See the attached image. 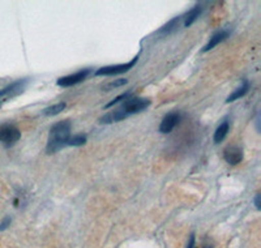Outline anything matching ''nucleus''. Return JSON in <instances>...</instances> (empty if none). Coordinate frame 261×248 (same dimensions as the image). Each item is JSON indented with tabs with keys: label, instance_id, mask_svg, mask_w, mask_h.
<instances>
[{
	"label": "nucleus",
	"instance_id": "obj_1",
	"mask_svg": "<svg viewBox=\"0 0 261 248\" xmlns=\"http://www.w3.org/2000/svg\"><path fill=\"white\" fill-rule=\"evenodd\" d=\"M69 137H71V121L63 120L54 124L50 130V135H48L46 153L54 154L64 148Z\"/></svg>",
	"mask_w": 261,
	"mask_h": 248
},
{
	"label": "nucleus",
	"instance_id": "obj_2",
	"mask_svg": "<svg viewBox=\"0 0 261 248\" xmlns=\"http://www.w3.org/2000/svg\"><path fill=\"white\" fill-rule=\"evenodd\" d=\"M139 56H135L130 62L124 63V64H116V65H107V67H102L95 72V76H115V75L124 73V72L129 71L132 67L137 63Z\"/></svg>",
	"mask_w": 261,
	"mask_h": 248
},
{
	"label": "nucleus",
	"instance_id": "obj_3",
	"mask_svg": "<svg viewBox=\"0 0 261 248\" xmlns=\"http://www.w3.org/2000/svg\"><path fill=\"white\" fill-rule=\"evenodd\" d=\"M21 137V132L13 124H3L0 126V142L6 145H12L17 142Z\"/></svg>",
	"mask_w": 261,
	"mask_h": 248
},
{
	"label": "nucleus",
	"instance_id": "obj_4",
	"mask_svg": "<svg viewBox=\"0 0 261 248\" xmlns=\"http://www.w3.org/2000/svg\"><path fill=\"white\" fill-rule=\"evenodd\" d=\"M150 105V101L145 100V98H128L127 101H124L122 105V109L125 114L128 115H132V114H136V112H141L143 110H145L146 107Z\"/></svg>",
	"mask_w": 261,
	"mask_h": 248
},
{
	"label": "nucleus",
	"instance_id": "obj_5",
	"mask_svg": "<svg viewBox=\"0 0 261 248\" xmlns=\"http://www.w3.org/2000/svg\"><path fill=\"white\" fill-rule=\"evenodd\" d=\"M92 69H81V71L76 72L73 75H68V76H64V77H60L58 79L57 84L62 88H68V86H73V85H77L80 84L81 81H84L86 77L89 76Z\"/></svg>",
	"mask_w": 261,
	"mask_h": 248
},
{
	"label": "nucleus",
	"instance_id": "obj_6",
	"mask_svg": "<svg viewBox=\"0 0 261 248\" xmlns=\"http://www.w3.org/2000/svg\"><path fill=\"white\" fill-rule=\"evenodd\" d=\"M180 114L179 112H170L165 118L162 119L160 124V132L161 133H170L174 128L176 127L180 121Z\"/></svg>",
	"mask_w": 261,
	"mask_h": 248
},
{
	"label": "nucleus",
	"instance_id": "obj_7",
	"mask_svg": "<svg viewBox=\"0 0 261 248\" xmlns=\"http://www.w3.org/2000/svg\"><path fill=\"white\" fill-rule=\"evenodd\" d=\"M223 158L230 165H238L243 161V151L237 145H231L223 151Z\"/></svg>",
	"mask_w": 261,
	"mask_h": 248
},
{
	"label": "nucleus",
	"instance_id": "obj_8",
	"mask_svg": "<svg viewBox=\"0 0 261 248\" xmlns=\"http://www.w3.org/2000/svg\"><path fill=\"white\" fill-rule=\"evenodd\" d=\"M228 34H230V33H228L227 30H220V32H217L216 34H213V36L209 38L208 43L205 44L204 47H202V53H206V51L216 47L217 44H220L221 42H223L226 38H227Z\"/></svg>",
	"mask_w": 261,
	"mask_h": 248
},
{
	"label": "nucleus",
	"instance_id": "obj_9",
	"mask_svg": "<svg viewBox=\"0 0 261 248\" xmlns=\"http://www.w3.org/2000/svg\"><path fill=\"white\" fill-rule=\"evenodd\" d=\"M128 114H125L123 110H114V111H110L107 112L106 115L102 116L101 119H99V123L102 124H111V123H116V121H120L123 120V119L128 118Z\"/></svg>",
	"mask_w": 261,
	"mask_h": 248
},
{
	"label": "nucleus",
	"instance_id": "obj_10",
	"mask_svg": "<svg viewBox=\"0 0 261 248\" xmlns=\"http://www.w3.org/2000/svg\"><path fill=\"white\" fill-rule=\"evenodd\" d=\"M202 8H204V7H202V4H197V6H195L192 9H191L187 15L183 16L184 27L186 28L191 27V25H192L193 22H195V21L200 17V15H201V12H202Z\"/></svg>",
	"mask_w": 261,
	"mask_h": 248
},
{
	"label": "nucleus",
	"instance_id": "obj_11",
	"mask_svg": "<svg viewBox=\"0 0 261 248\" xmlns=\"http://www.w3.org/2000/svg\"><path fill=\"white\" fill-rule=\"evenodd\" d=\"M25 84H27V80L15 81V83H12L11 85L6 86V88H3L2 90H0V97H4V95H9V94H15L16 90H17L18 93L22 92V88H24Z\"/></svg>",
	"mask_w": 261,
	"mask_h": 248
},
{
	"label": "nucleus",
	"instance_id": "obj_12",
	"mask_svg": "<svg viewBox=\"0 0 261 248\" xmlns=\"http://www.w3.org/2000/svg\"><path fill=\"white\" fill-rule=\"evenodd\" d=\"M249 90V83L247 80L243 81V84H242V86H239V88L237 89V90H234V92L231 93V94L228 95L227 98H226V102H232V101L235 100H239V98L244 97V95L248 93Z\"/></svg>",
	"mask_w": 261,
	"mask_h": 248
},
{
	"label": "nucleus",
	"instance_id": "obj_13",
	"mask_svg": "<svg viewBox=\"0 0 261 248\" xmlns=\"http://www.w3.org/2000/svg\"><path fill=\"white\" fill-rule=\"evenodd\" d=\"M228 130H230V123H228L227 120L223 121L222 124H221L220 127L217 128L216 132H214V142H221L225 140V137L227 136V133H228Z\"/></svg>",
	"mask_w": 261,
	"mask_h": 248
},
{
	"label": "nucleus",
	"instance_id": "obj_14",
	"mask_svg": "<svg viewBox=\"0 0 261 248\" xmlns=\"http://www.w3.org/2000/svg\"><path fill=\"white\" fill-rule=\"evenodd\" d=\"M181 20H183V16H180V17L172 18L170 22H167L165 27H162V29H161L158 33H161V34H170V33L175 32V30L178 29V27H179V24H180Z\"/></svg>",
	"mask_w": 261,
	"mask_h": 248
},
{
	"label": "nucleus",
	"instance_id": "obj_15",
	"mask_svg": "<svg viewBox=\"0 0 261 248\" xmlns=\"http://www.w3.org/2000/svg\"><path fill=\"white\" fill-rule=\"evenodd\" d=\"M65 107H67V104H65V102H60V104L53 105V106L50 107H46V109L42 111V114L46 116H55L58 115V114H60Z\"/></svg>",
	"mask_w": 261,
	"mask_h": 248
},
{
	"label": "nucleus",
	"instance_id": "obj_16",
	"mask_svg": "<svg viewBox=\"0 0 261 248\" xmlns=\"http://www.w3.org/2000/svg\"><path fill=\"white\" fill-rule=\"evenodd\" d=\"M86 142V136L85 135H76L73 137H69L68 141H67V145L69 146H81Z\"/></svg>",
	"mask_w": 261,
	"mask_h": 248
},
{
	"label": "nucleus",
	"instance_id": "obj_17",
	"mask_svg": "<svg viewBox=\"0 0 261 248\" xmlns=\"http://www.w3.org/2000/svg\"><path fill=\"white\" fill-rule=\"evenodd\" d=\"M129 97H130V92L123 93V94H120V95H118V97H116V98H114V100L111 101L110 104H107L106 105V109H109V107L114 106V105H116V104H119V102H122V101H127Z\"/></svg>",
	"mask_w": 261,
	"mask_h": 248
},
{
	"label": "nucleus",
	"instance_id": "obj_18",
	"mask_svg": "<svg viewBox=\"0 0 261 248\" xmlns=\"http://www.w3.org/2000/svg\"><path fill=\"white\" fill-rule=\"evenodd\" d=\"M127 83H128V81L125 80V79H119V80L113 81V83L109 84V85H107V89L118 88V86H122V85H124V84H127Z\"/></svg>",
	"mask_w": 261,
	"mask_h": 248
},
{
	"label": "nucleus",
	"instance_id": "obj_19",
	"mask_svg": "<svg viewBox=\"0 0 261 248\" xmlns=\"http://www.w3.org/2000/svg\"><path fill=\"white\" fill-rule=\"evenodd\" d=\"M11 221H12V219H11V217H6V218H4L3 221L0 222V231L6 230V229L8 228L9 225H11Z\"/></svg>",
	"mask_w": 261,
	"mask_h": 248
},
{
	"label": "nucleus",
	"instance_id": "obj_20",
	"mask_svg": "<svg viewBox=\"0 0 261 248\" xmlns=\"http://www.w3.org/2000/svg\"><path fill=\"white\" fill-rule=\"evenodd\" d=\"M202 248H214V242L212 238H205L204 242H202Z\"/></svg>",
	"mask_w": 261,
	"mask_h": 248
},
{
	"label": "nucleus",
	"instance_id": "obj_21",
	"mask_svg": "<svg viewBox=\"0 0 261 248\" xmlns=\"http://www.w3.org/2000/svg\"><path fill=\"white\" fill-rule=\"evenodd\" d=\"M187 248H196V236H195V233H192L190 235V240H188Z\"/></svg>",
	"mask_w": 261,
	"mask_h": 248
},
{
	"label": "nucleus",
	"instance_id": "obj_22",
	"mask_svg": "<svg viewBox=\"0 0 261 248\" xmlns=\"http://www.w3.org/2000/svg\"><path fill=\"white\" fill-rule=\"evenodd\" d=\"M255 205H256V209L260 210L261 209V201H260V193L255 196Z\"/></svg>",
	"mask_w": 261,
	"mask_h": 248
}]
</instances>
